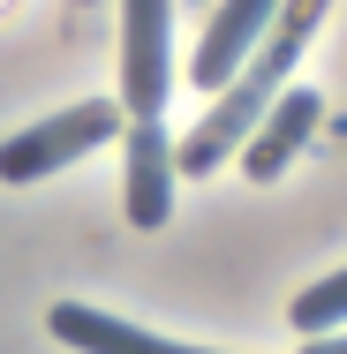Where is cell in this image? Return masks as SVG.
<instances>
[{"label": "cell", "mask_w": 347, "mask_h": 354, "mask_svg": "<svg viewBox=\"0 0 347 354\" xmlns=\"http://www.w3.org/2000/svg\"><path fill=\"white\" fill-rule=\"evenodd\" d=\"M174 136L159 129V121H129V136H121V218L136 226V234H159L166 218H174Z\"/></svg>", "instance_id": "obj_4"}, {"label": "cell", "mask_w": 347, "mask_h": 354, "mask_svg": "<svg viewBox=\"0 0 347 354\" xmlns=\"http://www.w3.org/2000/svg\"><path fill=\"white\" fill-rule=\"evenodd\" d=\"M317 121H325V98H317L310 83H302V91L287 83V91L272 98V113L257 121V136L242 143V174H249V181H279V174H287V158L317 136Z\"/></svg>", "instance_id": "obj_6"}, {"label": "cell", "mask_w": 347, "mask_h": 354, "mask_svg": "<svg viewBox=\"0 0 347 354\" xmlns=\"http://www.w3.org/2000/svg\"><path fill=\"white\" fill-rule=\"evenodd\" d=\"M325 8H332V0H279V15H272V30H265V46H257V53L242 61V75L211 98L204 121L174 143V174H219L226 158H242V143L257 136V121L272 113V98L294 83V61H302V46L317 38Z\"/></svg>", "instance_id": "obj_1"}, {"label": "cell", "mask_w": 347, "mask_h": 354, "mask_svg": "<svg viewBox=\"0 0 347 354\" xmlns=\"http://www.w3.org/2000/svg\"><path fill=\"white\" fill-rule=\"evenodd\" d=\"M46 332L75 354H219V347H181V339H159V332H143V324H121V317H106V309H91V301H61L53 317H46Z\"/></svg>", "instance_id": "obj_7"}, {"label": "cell", "mask_w": 347, "mask_h": 354, "mask_svg": "<svg viewBox=\"0 0 347 354\" xmlns=\"http://www.w3.org/2000/svg\"><path fill=\"white\" fill-rule=\"evenodd\" d=\"M302 354H347V332H325V339H302Z\"/></svg>", "instance_id": "obj_9"}, {"label": "cell", "mask_w": 347, "mask_h": 354, "mask_svg": "<svg viewBox=\"0 0 347 354\" xmlns=\"http://www.w3.org/2000/svg\"><path fill=\"white\" fill-rule=\"evenodd\" d=\"M287 324H294L302 339L340 332V324H347V272H332V279H317V286H302V294L287 301Z\"/></svg>", "instance_id": "obj_8"}, {"label": "cell", "mask_w": 347, "mask_h": 354, "mask_svg": "<svg viewBox=\"0 0 347 354\" xmlns=\"http://www.w3.org/2000/svg\"><path fill=\"white\" fill-rule=\"evenodd\" d=\"M174 0H121V113L159 121L174 98Z\"/></svg>", "instance_id": "obj_3"}, {"label": "cell", "mask_w": 347, "mask_h": 354, "mask_svg": "<svg viewBox=\"0 0 347 354\" xmlns=\"http://www.w3.org/2000/svg\"><path fill=\"white\" fill-rule=\"evenodd\" d=\"M272 15H279V0H219V8H211V23H204V38H197L189 83L219 98V91H226V83L242 75V61H249V53L265 46Z\"/></svg>", "instance_id": "obj_5"}, {"label": "cell", "mask_w": 347, "mask_h": 354, "mask_svg": "<svg viewBox=\"0 0 347 354\" xmlns=\"http://www.w3.org/2000/svg\"><path fill=\"white\" fill-rule=\"evenodd\" d=\"M114 136H121V106L114 98H83V106L46 113L23 136L0 143V181H46V174L75 166L83 151H98V143H114Z\"/></svg>", "instance_id": "obj_2"}]
</instances>
